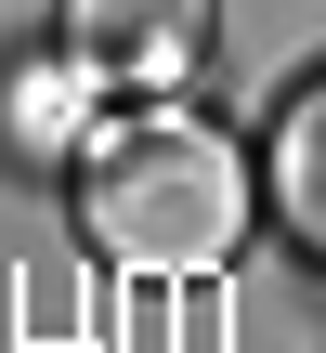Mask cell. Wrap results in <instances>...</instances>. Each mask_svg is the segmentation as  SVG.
I'll return each mask as SVG.
<instances>
[{"label": "cell", "instance_id": "obj_1", "mask_svg": "<svg viewBox=\"0 0 326 353\" xmlns=\"http://www.w3.org/2000/svg\"><path fill=\"white\" fill-rule=\"evenodd\" d=\"M78 223L131 275H222V249L248 236V157L196 118H131V131L91 144Z\"/></svg>", "mask_w": 326, "mask_h": 353}, {"label": "cell", "instance_id": "obj_2", "mask_svg": "<svg viewBox=\"0 0 326 353\" xmlns=\"http://www.w3.org/2000/svg\"><path fill=\"white\" fill-rule=\"evenodd\" d=\"M65 39H78L91 79L170 92V79L209 52V0H65Z\"/></svg>", "mask_w": 326, "mask_h": 353}, {"label": "cell", "instance_id": "obj_3", "mask_svg": "<svg viewBox=\"0 0 326 353\" xmlns=\"http://www.w3.org/2000/svg\"><path fill=\"white\" fill-rule=\"evenodd\" d=\"M274 196H287V223L326 249V92H301L287 131H274Z\"/></svg>", "mask_w": 326, "mask_h": 353}]
</instances>
